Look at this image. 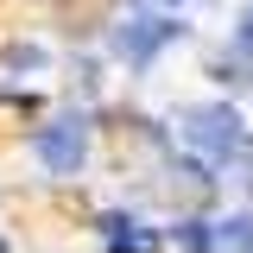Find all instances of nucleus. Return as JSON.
<instances>
[{"instance_id":"f257e3e1","label":"nucleus","mask_w":253,"mask_h":253,"mask_svg":"<svg viewBox=\"0 0 253 253\" xmlns=\"http://www.w3.org/2000/svg\"><path fill=\"white\" fill-rule=\"evenodd\" d=\"M177 133H184V146H190V152H203V165H228V158L241 152V139H247V133H241V114H234L228 101L190 108Z\"/></svg>"},{"instance_id":"f03ea898","label":"nucleus","mask_w":253,"mask_h":253,"mask_svg":"<svg viewBox=\"0 0 253 253\" xmlns=\"http://www.w3.org/2000/svg\"><path fill=\"white\" fill-rule=\"evenodd\" d=\"M32 152H38L44 171L76 177V171H83V158H89V121H83V114H57L51 126H38V133H32Z\"/></svg>"},{"instance_id":"7ed1b4c3","label":"nucleus","mask_w":253,"mask_h":253,"mask_svg":"<svg viewBox=\"0 0 253 253\" xmlns=\"http://www.w3.org/2000/svg\"><path fill=\"white\" fill-rule=\"evenodd\" d=\"M171 38H184V19H126V26L114 32V51H121L126 63H152V51L171 44Z\"/></svg>"},{"instance_id":"20e7f679","label":"nucleus","mask_w":253,"mask_h":253,"mask_svg":"<svg viewBox=\"0 0 253 253\" xmlns=\"http://www.w3.org/2000/svg\"><path fill=\"white\" fill-rule=\"evenodd\" d=\"M101 241H108L114 253H152V247H158L152 228H146L139 215H121V209H114V215H101Z\"/></svg>"},{"instance_id":"39448f33","label":"nucleus","mask_w":253,"mask_h":253,"mask_svg":"<svg viewBox=\"0 0 253 253\" xmlns=\"http://www.w3.org/2000/svg\"><path fill=\"white\" fill-rule=\"evenodd\" d=\"M209 253H253V215L209 221Z\"/></svg>"},{"instance_id":"423d86ee","label":"nucleus","mask_w":253,"mask_h":253,"mask_svg":"<svg viewBox=\"0 0 253 253\" xmlns=\"http://www.w3.org/2000/svg\"><path fill=\"white\" fill-rule=\"evenodd\" d=\"M177 241L190 253H209V221H177Z\"/></svg>"},{"instance_id":"0eeeda50","label":"nucleus","mask_w":253,"mask_h":253,"mask_svg":"<svg viewBox=\"0 0 253 253\" xmlns=\"http://www.w3.org/2000/svg\"><path fill=\"white\" fill-rule=\"evenodd\" d=\"M241 51L253 57V0H247V19H241Z\"/></svg>"},{"instance_id":"6e6552de","label":"nucleus","mask_w":253,"mask_h":253,"mask_svg":"<svg viewBox=\"0 0 253 253\" xmlns=\"http://www.w3.org/2000/svg\"><path fill=\"white\" fill-rule=\"evenodd\" d=\"M0 253H6V247H0Z\"/></svg>"}]
</instances>
